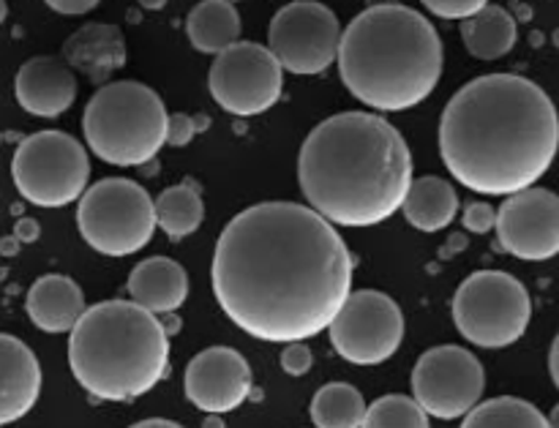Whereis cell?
<instances>
[{
    "label": "cell",
    "mask_w": 559,
    "mask_h": 428,
    "mask_svg": "<svg viewBox=\"0 0 559 428\" xmlns=\"http://www.w3.org/2000/svg\"><path fill=\"white\" fill-rule=\"evenodd\" d=\"M213 295L243 333L271 344L328 331L353 293V257L331 222L298 202H260L218 235Z\"/></svg>",
    "instance_id": "cell-1"
},
{
    "label": "cell",
    "mask_w": 559,
    "mask_h": 428,
    "mask_svg": "<svg viewBox=\"0 0 559 428\" xmlns=\"http://www.w3.org/2000/svg\"><path fill=\"white\" fill-rule=\"evenodd\" d=\"M557 151V107L527 76H478L459 87L442 112V164L475 194L511 197L530 189L549 173Z\"/></svg>",
    "instance_id": "cell-2"
},
{
    "label": "cell",
    "mask_w": 559,
    "mask_h": 428,
    "mask_svg": "<svg viewBox=\"0 0 559 428\" xmlns=\"http://www.w3.org/2000/svg\"><path fill=\"white\" fill-rule=\"evenodd\" d=\"M298 183L311 211L333 227H374L402 211L413 153L382 115H331L300 147Z\"/></svg>",
    "instance_id": "cell-3"
},
{
    "label": "cell",
    "mask_w": 559,
    "mask_h": 428,
    "mask_svg": "<svg viewBox=\"0 0 559 428\" xmlns=\"http://www.w3.org/2000/svg\"><path fill=\"white\" fill-rule=\"evenodd\" d=\"M336 66L360 104L377 112H404L440 85V33L409 5H369L344 27Z\"/></svg>",
    "instance_id": "cell-4"
},
{
    "label": "cell",
    "mask_w": 559,
    "mask_h": 428,
    "mask_svg": "<svg viewBox=\"0 0 559 428\" xmlns=\"http://www.w3.org/2000/svg\"><path fill=\"white\" fill-rule=\"evenodd\" d=\"M69 333L71 374L102 402H131L167 377V328L134 300L91 306Z\"/></svg>",
    "instance_id": "cell-5"
},
{
    "label": "cell",
    "mask_w": 559,
    "mask_h": 428,
    "mask_svg": "<svg viewBox=\"0 0 559 428\" xmlns=\"http://www.w3.org/2000/svg\"><path fill=\"white\" fill-rule=\"evenodd\" d=\"M167 118L153 87L134 80L107 82L82 115L87 151L112 167H142L167 145Z\"/></svg>",
    "instance_id": "cell-6"
},
{
    "label": "cell",
    "mask_w": 559,
    "mask_h": 428,
    "mask_svg": "<svg viewBox=\"0 0 559 428\" xmlns=\"http://www.w3.org/2000/svg\"><path fill=\"white\" fill-rule=\"evenodd\" d=\"M76 229L104 257H131L156 233L153 200L129 178H104L76 200Z\"/></svg>",
    "instance_id": "cell-7"
},
{
    "label": "cell",
    "mask_w": 559,
    "mask_h": 428,
    "mask_svg": "<svg viewBox=\"0 0 559 428\" xmlns=\"http://www.w3.org/2000/svg\"><path fill=\"white\" fill-rule=\"evenodd\" d=\"M533 320L524 284L502 271H478L464 278L453 298V322L469 344L502 349L516 344Z\"/></svg>",
    "instance_id": "cell-8"
},
{
    "label": "cell",
    "mask_w": 559,
    "mask_h": 428,
    "mask_svg": "<svg viewBox=\"0 0 559 428\" xmlns=\"http://www.w3.org/2000/svg\"><path fill=\"white\" fill-rule=\"evenodd\" d=\"M11 178L31 205L63 207L85 194L91 158L76 136L66 131H38L25 136L14 151Z\"/></svg>",
    "instance_id": "cell-9"
},
{
    "label": "cell",
    "mask_w": 559,
    "mask_h": 428,
    "mask_svg": "<svg viewBox=\"0 0 559 428\" xmlns=\"http://www.w3.org/2000/svg\"><path fill=\"white\" fill-rule=\"evenodd\" d=\"M207 91L224 112L235 118H254L278 104L284 69L262 44L238 41L216 55L207 71Z\"/></svg>",
    "instance_id": "cell-10"
},
{
    "label": "cell",
    "mask_w": 559,
    "mask_h": 428,
    "mask_svg": "<svg viewBox=\"0 0 559 428\" xmlns=\"http://www.w3.org/2000/svg\"><path fill=\"white\" fill-rule=\"evenodd\" d=\"M342 22L317 0H295L276 11L267 27V49L284 71L298 76L322 74L336 63Z\"/></svg>",
    "instance_id": "cell-11"
},
{
    "label": "cell",
    "mask_w": 559,
    "mask_h": 428,
    "mask_svg": "<svg viewBox=\"0 0 559 428\" xmlns=\"http://www.w3.org/2000/svg\"><path fill=\"white\" fill-rule=\"evenodd\" d=\"M331 344L347 364L380 366L396 355L404 338V317L393 298L377 289L349 293L328 325Z\"/></svg>",
    "instance_id": "cell-12"
},
{
    "label": "cell",
    "mask_w": 559,
    "mask_h": 428,
    "mask_svg": "<svg viewBox=\"0 0 559 428\" xmlns=\"http://www.w3.org/2000/svg\"><path fill=\"white\" fill-rule=\"evenodd\" d=\"M486 374L469 349L442 344L418 358L413 369V399L426 415L440 420L464 418L480 402Z\"/></svg>",
    "instance_id": "cell-13"
},
{
    "label": "cell",
    "mask_w": 559,
    "mask_h": 428,
    "mask_svg": "<svg viewBox=\"0 0 559 428\" xmlns=\"http://www.w3.org/2000/svg\"><path fill=\"white\" fill-rule=\"evenodd\" d=\"M495 227L508 254L527 262L551 260L559 254V197L538 186L506 197Z\"/></svg>",
    "instance_id": "cell-14"
},
{
    "label": "cell",
    "mask_w": 559,
    "mask_h": 428,
    "mask_svg": "<svg viewBox=\"0 0 559 428\" xmlns=\"http://www.w3.org/2000/svg\"><path fill=\"white\" fill-rule=\"evenodd\" d=\"M186 399L207 415L238 409L251 393V369L240 353L229 347L202 349L183 374Z\"/></svg>",
    "instance_id": "cell-15"
},
{
    "label": "cell",
    "mask_w": 559,
    "mask_h": 428,
    "mask_svg": "<svg viewBox=\"0 0 559 428\" xmlns=\"http://www.w3.org/2000/svg\"><path fill=\"white\" fill-rule=\"evenodd\" d=\"M14 96L27 115L60 118L76 98V76L66 60L38 55L16 71Z\"/></svg>",
    "instance_id": "cell-16"
},
{
    "label": "cell",
    "mask_w": 559,
    "mask_h": 428,
    "mask_svg": "<svg viewBox=\"0 0 559 428\" xmlns=\"http://www.w3.org/2000/svg\"><path fill=\"white\" fill-rule=\"evenodd\" d=\"M41 393V366L16 336L0 333V426L25 418Z\"/></svg>",
    "instance_id": "cell-17"
},
{
    "label": "cell",
    "mask_w": 559,
    "mask_h": 428,
    "mask_svg": "<svg viewBox=\"0 0 559 428\" xmlns=\"http://www.w3.org/2000/svg\"><path fill=\"white\" fill-rule=\"evenodd\" d=\"M25 309L38 331L69 333L85 311V295L74 278L49 273L27 289Z\"/></svg>",
    "instance_id": "cell-18"
},
{
    "label": "cell",
    "mask_w": 559,
    "mask_h": 428,
    "mask_svg": "<svg viewBox=\"0 0 559 428\" xmlns=\"http://www.w3.org/2000/svg\"><path fill=\"white\" fill-rule=\"evenodd\" d=\"M129 295L151 314H173L189 298V276L175 260L151 257L131 271Z\"/></svg>",
    "instance_id": "cell-19"
},
{
    "label": "cell",
    "mask_w": 559,
    "mask_h": 428,
    "mask_svg": "<svg viewBox=\"0 0 559 428\" xmlns=\"http://www.w3.org/2000/svg\"><path fill=\"white\" fill-rule=\"evenodd\" d=\"M66 63L85 71L91 80L102 82L126 63L123 36L115 25H85L66 41Z\"/></svg>",
    "instance_id": "cell-20"
},
{
    "label": "cell",
    "mask_w": 559,
    "mask_h": 428,
    "mask_svg": "<svg viewBox=\"0 0 559 428\" xmlns=\"http://www.w3.org/2000/svg\"><path fill=\"white\" fill-rule=\"evenodd\" d=\"M404 218L420 233H440L459 216V194L445 178L424 175L413 180L402 202Z\"/></svg>",
    "instance_id": "cell-21"
},
{
    "label": "cell",
    "mask_w": 559,
    "mask_h": 428,
    "mask_svg": "<svg viewBox=\"0 0 559 428\" xmlns=\"http://www.w3.org/2000/svg\"><path fill=\"white\" fill-rule=\"evenodd\" d=\"M240 14L227 0H202L186 16V36L197 52L218 55L240 41Z\"/></svg>",
    "instance_id": "cell-22"
},
{
    "label": "cell",
    "mask_w": 559,
    "mask_h": 428,
    "mask_svg": "<svg viewBox=\"0 0 559 428\" xmlns=\"http://www.w3.org/2000/svg\"><path fill=\"white\" fill-rule=\"evenodd\" d=\"M519 27L511 11L502 5H484L473 16L462 20V41L467 52L478 60H500L516 47Z\"/></svg>",
    "instance_id": "cell-23"
},
{
    "label": "cell",
    "mask_w": 559,
    "mask_h": 428,
    "mask_svg": "<svg viewBox=\"0 0 559 428\" xmlns=\"http://www.w3.org/2000/svg\"><path fill=\"white\" fill-rule=\"evenodd\" d=\"M153 211H156V227L173 240L194 235L202 227V218H205V205H202L200 191L191 183L164 189L153 200Z\"/></svg>",
    "instance_id": "cell-24"
},
{
    "label": "cell",
    "mask_w": 559,
    "mask_h": 428,
    "mask_svg": "<svg viewBox=\"0 0 559 428\" xmlns=\"http://www.w3.org/2000/svg\"><path fill=\"white\" fill-rule=\"evenodd\" d=\"M462 428H549V418L524 399L500 396L475 404L464 415Z\"/></svg>",
    "instance_id": "cell-25"
},
{
    "label": "cell",
    "mask_w": 559,
    "mask_h": 428,
    "mask_svg": "<svg viewBox=\"0 0 559 428\" xmlns=\"http://www.w3.org/2000/svg\"><path fill=\"white\" fill-rule=\"evenodd\" d=\"M366 402L347 382H331L311 399V420L317 428H360Z\"/></svg>",
    "instance_id": "cell-26"
},
{
    "label": "cell",
    "mask_w": 559,
    "mask_h": 428,
    "mask_svg": "<svg viewBox=\"0 0 559 428\" xmlns=\"http://www.w3.org/2000/svg\"><path fill=\"white\" fill-rule=\"evenodd\" d=\"M360 428H429V415L409 396H382L366 407Z\"/></svg>",
    "instance_id": "cell-27"
},
{
    "label": "cell",
    "mask_w": 559,
    "mask_h": 428,
    "mask_svg": "<svg viewBox=\"0 0 559 428\" xmlns=\"http://www.w3.org/2000/svg\"><path fill=\"white\" fill-rule=\"evenodd\" d=\"M420 3L440 20H467L475 11L489 5V0H420Z\"/></svg>",
    "instance_id": "cell-28"
},
{
    "label": "cell",
    "mask_w": 559,
    "mask_h": 428,
    "mask_svg": "<svg viewBox=\"0 0 559 428\" xmlns=\"http://www.w3.org/2000/svg\"><path fill=\"white\" fill-rule=\"evenodd\" d=\"M462 222H464V227L469 229V233L486 235V233H491V229H495L497 211L489 205V202H469V205L464 207Z\"/></svg>",
    "instance_id": "cell-29"
},
{
    "label": "cell",
    "mask_w": 559,
    "mask_h": 428,
    "mask_svg": "<svg viewBox=\"0 0 559 428\" xmlns=\"http://www.w3.org/2000/svg\"><path fill=\"white\" fill-rule=\"evenodd\" d=\"M311 364H314V355H311V349L304 342H293L282 349V369L289 377L309 374Z\"/></svg>",
    "instance_id": "cell-30"
},
{
    "label": "cell",
    "mask_w": 559,
    "mask_h": 428,
    "mask_svg": "<svg viewBox=\"0 0 559 428\" xmlns=\"http://www.w3.org/2000/svg\"><path fill=\"white\" fill-rule=\"evenodd\" d=\"M194 134H197L194 118H189V115H183V112L169 115L167 118V145L186 147V145H191Z\"/></svg>",
    "instance_id": "cell-31"
},
{
    "label": "cell",
    "mask_w": 559,
    "mask_h": 428,
    "mask_svg": "<svg viewBox=\"0 0 559 428\" xmlns=\"http://www.w3.org/2000/svg\"><path fill=\"white\" fill-rule=\"evenodd\" d=\"M44 3H47L52 11H58V14L82 16V14H87V11L96 9L102 0H44Z\"/></svg>",
    "instance_id": "cell-32"
},
{
    "label": "cell",
    "mask_w": 559,
    "mask_h": 428,
    "mask_svg": "<svg viewBox=\"0 0 559 428\" xmlns=\"http://www.w3.org/2000/svg\"><path fill=\"white\" fill-rule=\"evenodd\" d=\"M38 235H41L38 222H33V218H22V222H16L14 240H20V243H33V240H38Z\"/></svg>",
    "instance_id": "cell-33"
},
{
    "label": "cell",
    "mask_w": 559,
    "mask_h": 428,
    "mask_svg": "<svg viewBox=\"0 0 559 428\" xmlns=\"http://www.w3.org/2000/svg\"><path fill=\"white\" fill-rule=\"evenodd\" d=\"M549 371H551V380H555L557 391H559V333L551 344V353H549Z\"/></svg>",
    "instance_id": "cell-34"
},
{
    "label": "cell",
    "mask_w": 559,
    "mask_h": 428,
    "mask_svg": "<svg viewBox=\"0 0 559 428\" xmlns=\"http://www.w3.org/2000/svg\"><path fill=\"white\" fill-rule=\"evenodd\" d=\"M131 428H183V426H178V424H175V420L151 418V420H140V424H134Z\"/></svg>",
    "instance_id": "cell-35"
},
{
    "label": "cell",
    "mask_w": 559,
    "mask_h": 428,
    "mask_svg": "<svg viewBox=\"0 0 559 428\" xmlns=\"http://www.w3.org/2000/svg\"><path fill=\"white\" fill-rule=\"evenodd\" d=\"M140 5L147 11H162L167 5V0H140Z\"/></svg>",
    "instance_id": "cell-36"
},
{
    "label": "cell",
    "mask_w": 559,
    "mask_h": 428,
    "mask_svg": "<svg viewBox=\"0 0 559 428\" xmlns=\"http://www.w3.org/2000/svg\"><path fill=\"white\" fill-rule=\"evenodd\" d=\"M202 428H224L222 415H207L205 424H202Z\"/></svg>",
    "instance_id": "cell-37"
},
{
    "label": "cell",
    "mask_w": 559,
    "mask_h": 428,
    "mask_svg": "<svg viewBox=\"0 0 559 428\" xmlns=\"http://www.w3.org/2000/svg\"><path fill=\"white\" fill-rule=\"evenodd\" d=\"M549 428H559V404L551 409V418H549Z\"/></svg>",
    "instance_id": "cell-38"
},
{
    "label": "cell",
    "mask_w": 559,
    "mask_h": 428,
    "mask_svg": "<svg viewBox=\"0 0 559 428\" xmlns=\"http://www.w3.org/2000/svg\"><path fill=\"white\" fill-rule=\"evenodd\" d=\"M0 251H3V254H14L16 246L14 243H5V240H3V243H0Z\"/></svg>",
    "instance_id": "cell-39"
},
{
    "label": "cell",
    "mask_w": 559,
    "mask_h": 428,
    "mask_svg": "<svg viewBox=\"0 0 559 428\" xmlns=\"http://www.w3.org/2000/svg\"><path fill=\"white\" fill-rule=\"evenodd\" d=\"M5 14H9V9H5V3H3V0H0V22L5 20Z\"/></svg>",
    "instance_id": "cell-40"
},
{
    "label": "cell",
    "mask_w": 559,
    "mask_h": 428,
    "mask_svg": "<svg viewBox=\"0 0 559 428\" xmlns=\"http://www.w3.org/2000/svg\"><path fill=\"white\" fill-rule=\"evenodd\" d=\"M227 3H238V0H227Z\"/></svg>",
    "instance_id": "cell-41"
}]
</instances>
